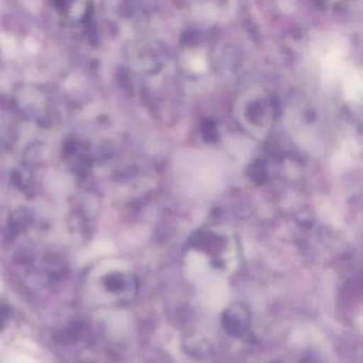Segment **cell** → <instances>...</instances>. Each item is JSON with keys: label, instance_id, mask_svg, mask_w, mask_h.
Here are the masks:
<instances>
[{"label": "cell", "instance_id": "obj_1", "mask_svg": "<svg viewBox=\"0 0 363 363\" xmlns=\"http://www.w3.org/2000/svg\"><path fill=\"white\" fill-rule=\"evenodd\" d=\"M342 77H343L344 91L345 95L350 99H357L361 96V90H362V82H361L360 74L357 73L354 69H348V71L342 72Z\"/></svg>", "mask_w": 363, "mask_h": 363}]
</instances>
